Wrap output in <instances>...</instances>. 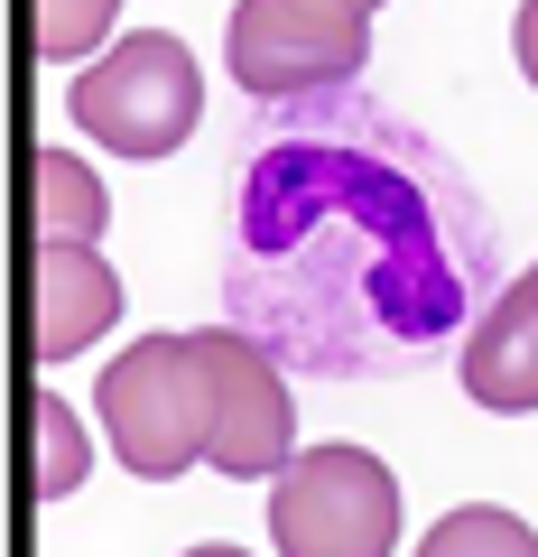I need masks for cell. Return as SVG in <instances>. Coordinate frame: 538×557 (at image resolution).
<instances>
[{"instance_id":"cell-4","label":"cell","mask_w":538,"mask_h":557,"mask_svg":"<svg viewBox=\"0 0 538 557\" xmlns=\"http://www.w3.org/2000/svg\"><path fill=\"white\" fill-rule=\"evenodd\" d=\"M362 57H372V10L353 0H233L223 28V65L260 112L362 84Z\"/></svg>"},{"instance_id":"cell-2","label":"cell","mask_w":538,"mask_h":557,"mask_svg":"<svg viewBox=\"0 0 538 557\" xmlns=\"http://www.w3.org/2000/svg\"><path fill=\"white\" fill-rule=\"evenodd\" d=\"M93 418H102V437H112V456L140 483H167L186 465H204L214 456V381H204L196 335L121 344L93 381Z\"/></svg>"},{"instance_id":"cell-10","label":"cell","mask_w":538,"mask_h":557,"mask_svg":"<svg viewBox=\"0 0 538 557\" xmlns=\"http://www.w3.org/2000/svg\"><path fill=\"white\" fill-rule=\"evenodd\" d=\"M84 465H93V446H84V418L65 409L57 391L28 399V493L38 502H65L84 483Z\"/></svg>"},{"instance_id":"cell-14","label":"cell","mask_w":538,"mask_h":557,"mask_svg":"<svg viewBox=\"0 0 538 557\" xmlns=\"http://www.w3.org/2000/svg\"><path fill=\"white\" fill-rule=\"evenodd\" d=\"M186 557H251V548H223V539H204V548H186Z\"/></svg>"},{"instance_id":"cell-13","label":"cell","mask_w":538,"mask_h":557,"mask_svg":"<svg viewBox=\"0 0 538 557\" xmlns=\"http://www.w3.org/2000/svg\"><path fill=\"white\" fill-rule=\"evenodd\" d=\"M511 57H520V75H529V94H538V0H520V20H511Z\"/></svg>"},{"instance_id":"cell-3","label":"cell","mask_w":538,"mask_h":557,"mask_svg":"<svg viewBox=\"0 0 538 557\" xmlns=\"http://www.w3.org/2000/svg\"><path fill=\"white\" fill-rule=\"evenodd\" d=\"M65 121H75L84 139H102L112 159H167V149H186V131L204 121L196 47L167 38V28L112 38L93 65L65 75Z\"/></svg>"},{"instance_id":"cell-16","label":"cell","mask_w":538,"mask_h":557,"mask_svg":"<svg viewBox=\"0 0 538 557\" xmlns=\"http://www.w3.org/2000/svg\"><path fill=\"white\" fill-rule=\"evenodd\" d=\"M353 10H380V0H353Z\"/></svg>"},{"instance_id":"cell-6","label":"cell","mask_w":538,"mask_h":557,"mask_svg":"<svg viewBox=\"0 0 538 557\" xmlns=\"http://www.w3.org/2000/svg\"><path fill=\"white\" fill-rule=\"evenodd\" d=\"M204 381H214V474L233 483H279L288 465L306 456L298 446V399H288V362L260 354L241 325H204L196 335Z\"/></svg>"},{"instance_id":"cell-15","label":"cell","mask_w":538,"mask_h":557,"mask_svg":"<svg viewBox=\"0 0 538 557\" xmlns=\"http://www.w3.org/2000/svg\"><path fill=\"white\" fill-rule=\"evenodd\" d=\"M520 278H529V298H538V260H529V270H520Z\"/></svg>"},{"instance_id":"cell-11","label":"cell","mask_w":538,"mask_h":557,"mask_svg":"<svg viewBox=\"0 0 538 557\" xmlns=\"http://www.w3.org/2000/svg\"><path fill=\"white\" fill-rule=\"evenodd\" d=\"M409 557H538V530L520 511H501V502H455Z\"/></svg>"},{"instance_id":"cell-12","label":"cell","mask_w":538,"mask_h":557,"mask_svg":"<svg viewBox=\"0 0 538 557\" xmlns=\"http://www.w3.org/2000/svg\"><path fill=\"white\" fill-rule=\"evenodd\" d=\"M121 0H28V47L38 65H93L112 47Z\"/></svg>"},{"instance_id":"cell-1","label":"cell","mask_w":538,"mask_h":557,"mask_svg":"<svg viewBox=\"0 0 538 557\" xmlns=\"http://www.w3.org/2000/svg\"><path fill=\"white\" fill-rule=\"evenodd\" d=\"M501 223L409 112L343 84L260 112L223 177V325L306 381L464 354L501 298Z\"/></svg>"},{"instance_id":"cell-7","label":"cell","mask_w":538,"mask_h":557,"mask_svg":"<svg viewBox=\"0 0 538 557\" xmlns=\"http://www.w3.org/2000/svg\"><path fill=\"white\" fill-rule=\"evenodd\" d=\"M121 317V270L84 242H38L28 251V354L75 362L84 344H102Z\"/></svg>"},{"instance_id":"cell-5","label":"cell","mask_w":538,"mask_h":557,"mask_svg":"<svg viewBox=\"0 0 538 557\" xmlns=\"http://www.w3.org/2000/svg\"><path fill=\"white\" fill-rule=\"evenodd\" d=\"M279 557H390L399 548V474L372 446H306L270 483Z\"/></svg>"},{"instance_id":"cell-9","label":"cell","mask_w":538,"mask_h":557,"mask_svg":"<svg viewBox=\"0 0 538 557\" xmlns=\"http://www.w3.org/2000/svg\"><path fill=\"white\" fill-rule=\"evenodd\" d=\"M102 223H112L102 177L75 159V149H38V159H28V233H38V242H84V251H102Z\"/></svg>"},{"instance_id":"cell-8","label":"cell","mask_w":538,"mask_h":557,"mask_svg":"<svg viewBox=\"0 0 538 557\" xmlns=\"http://www.w3.org/2000/svg\"><path fill=\"white\" fill-rule=\"evenodd\" d=\"M455 381H464L474 409H501V418L538 409V298H529V278H511V288L483 307V325L455 354Z\"/></svg>"}]
</instances>
